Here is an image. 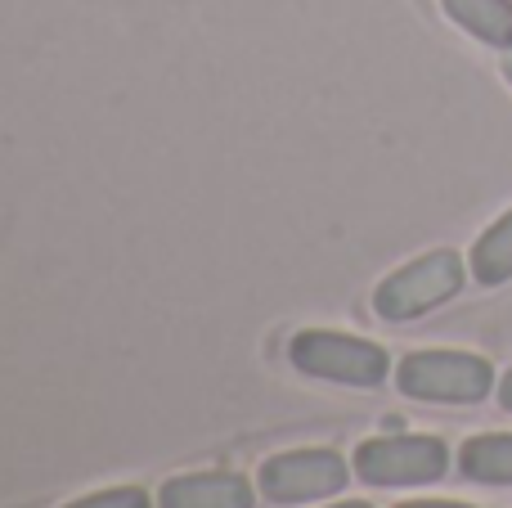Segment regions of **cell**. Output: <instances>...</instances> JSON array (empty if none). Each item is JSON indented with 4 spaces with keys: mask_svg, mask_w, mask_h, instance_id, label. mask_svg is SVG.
Instances as JSON below:
<instances>
[{
    "mask_svg": "<svg viewBox=\"0 0 512 508\" xmlns=\"http://www.w3.org/2000/svg\"><path fill=\"white\" fill-rule=\"evenodd\" d=\"M450 455L436 437H378L355 450V473L369 486H427L445 477Z\"/></svg>",
    "mask_w": 512,
    "mask_h": 508,
    "instance_id": "277c9868",
    "label": "cell"
},
{
    "mask_svg": "<svg viewBox=\"0 0 512 508\" xmlns=\"http://www.w3.org/2000/svg\"><path fill=\"white\" fill-rule=\"evenodd\" d=\"M504 77L512 81V50H508V59H504Z\"/></svg>",
    "mask_w": 512,
    "mask_h": 508,
    "instance_id": "4fadbf2b",
    "label": "cell"
},
{
    "mask_svg": "<svg viewBox=\"0 0 512 508\" xmlns=\"http://www.w3.org/2000/svg\"><path fill=\"white\" fill-rule=\"evenodd\" d=\"M333 508H369V504H333Z\"/></svg>",
    "mask_w": 512,
    "mask_h": 508,
    "instance_id": "5bb4252c",
    "label": "cell"
},
{
    "mask_svg": "<svg viewBox=\"0 0 512 508\" xmlns=\"http://www.w3.org/2000/svg\"><path fill=\"white\" fill-rule=\"evenodd\" d=\"M346 486V459L333 450H292V455L265 459L261 491L274 504H306L337 495Z\"/></svg>",
    "mask_w": 512,
    "mask_h": 508,
    "instance_id": "5b68a950",
    "label": "cell"
},
{
    "mask_svg": "<svg viewBox=\"0 0 512 508\" xmlns=\"http://www.w3.org/2000/svg\"><path fill=\"white\" fill-rule=\"evenodd\" d=\"M499 401H504V410H512V374L504 378V387H499Z\"/></svg>",
    "mask_w": 512,
    "mask_h": 508,
    "instance_id": "8fae6325",
    "label": "cell"
},
{
    "mask_svg": "<svg viewBox=\"0 0 512 508\" xmlns=\"http://www.w3.org/2000/svg\"><path fill=\"white\" fill-rule=\"evenodd\" d=\"M162 508H252V486L239 473H198L162 486Z\"/></svg>",
    "mask_w": 512,
    "mask_h": 508,
    "instance_id": "8992f818",
    "label": "cell"
},
{
    "mask_svg": "<svg viewBox=\"0 0 512 508\" xmlns=\"http://www.w3.org/2000/svg\"><path fill=\"white\" fill-rule=\"evenodd\" d=\"M463 477L486 486H512V437H472L459 455Z\"/></svg>",
    "mask_w": 512,
    "mask_h": 508,
    "instance_id": "ba28073f",
    "label": "cell"
},
{
    "mask_svg": "<svg viewBox=\"0 0 512 508\" xmlns=\"http://www.w3.org/2000/svg\"><path fill=\"white\" fill-rule=\"evenodd\" d=\"M463 288V261L459 252H427V257L409 261L405 270H396L391 279H382V288L373 293V311L382 320H414V315H427L432 306L450 302Z\"/></svg>",
    "mask_w": 512,
    "mask_h": 508,
    "instance_id": "6da1fadb",
    "label": "cell"
},
{
    "mask_svg": "<svg viewBox=\"0 0 512 508\" xmlns=\"http://www.w3.org/2000/svg\"><path fill=\"white\" fill-rule=\"evenodd\" d=\"M400 392L414 401H445V405H472L495 387V369L481 356L463 351H418L396 369Z\"/></svg>",
    "mask_w": 512,
    "mask_h": 508,
    "instance_id": "7a4b0ae2",
    "label": "cell"
},
{
    "mask_svg": "<svg viewBox=\"0 0 512 508\" xmlns=\"http://www.w3.org/2000/svg\"><path fill=\"white\" fill-rule=\"evenodd\" d=\"M445 14L477 41L512 50V0H445Z\"/></svg>",
    "mask_w": 512,
    "mask_h": 508,
    "instance_id": "52a82bcc",
    "label": "cell"
},
{
    "mask_svg": "<svg viewBox=\"0 0 512 508\" xmlns=\"http://www.w3.org/2000/svg\"><path fill=\"white\" fill-rule=\"evenodd\" d=\"M472 275L481 284H504V279H512V212L499 216L477 239V248H472Z\"/></svg>",
    "mask_w": 512,
    "mask_h": 508,
    "instance_id": "9c48e42d",
    "label": "cell"
},
{
    "mask_svg": "<svg viewBox=\"0 0 512 508\" xmlns=\"http://www.w3.org/2000/svg\"><path fill=\"white\" fill-rule=\"evenodd\" d=\"M288 356L301 374L328 378V383L378 387L382 378H387V351L364 342V338H346V333H328V329L297 333Z\"/></svg>",
    "mask_w": 512,
    "mask_h": 508,
    "instance_id": "3957f363",
    "label": "cell"
},
{
    "mask_svg": "<svg viewBox=\"0 0 512 508\" xmlns=\"http://www.w3.org/2000/svg\"><path fill=\"white\" fill-rule=\"evenodd\" d=\"M68 508H149V495L135 491V486H117V491L86 495V500H77V504H68Z\"/></svg>",
    "mask_w": 512,
    "mask_h": 508,
    "instance_id": "30bf717a",
    "label": "cell"
},
{
    "mask_svg": "<svg viewBox=\"0 0 512 508\" xmlns=\"http://www.w3.org/2000/svg\"><path fill=\"white\" fill-rule=\"evenodd\" d=\"M400 508H468V504H400Z\"/></svg>",
    "mask_w": 512,
    "mask_h": 508,
    "instance_id": "7c38bea8",
    "label": "cell"
}]
</instances>
